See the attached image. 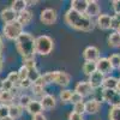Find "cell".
Segmentation results:
<instances>
[{
    "label": "cell",
    "mask_w": 120,
    "mask_h": 120,
    "mask_svg": "<svg viewBox=\"0 0 120 120\" xmlns=\"http://www.w3.org/2000/svg\"><path fill=\"white\" fill-rule=\"evenodd\" d=\"M65 22L68 26L79 31H91L94 29L93 18L88 17L85 13H79L70 8L65 13Z\"/></svg>",
    "instance_id": "1"
},
{
    "label": "cell",
    "mask_w": 120,
    "mask_h": 120,
    "mask_svg": "<svg viewBox=\"0 0 120 120\" xmlns=\"http://www.w3.org/2000/svg\"><path fill=\"white\" fill-rule=\"evenodd\" d=\"M16 48H17L18 53L23 56V59L34 56V54H35V38H34V36L30 33L23 31L21 34V36L16 40Z\"/></svg>",
    "instance_id": "2"
},
{
    "label": "cell",
    "mask_w": 120,
    "mask_h": 120,
    "mask_svg": "<svg viewBox=\"0 0 120 120\" xmlns=\"http://www.w3.org/2000/svg\"><path fill=\"white\" fill-rule=\"evenodd\" d=\"M54 42L53 40L47 36V35H41L35 38V53L40 55H48L53 51Z\"/></svg>",
    "instance_id": "3"
},
{
    "label": "cell",
    "mask_w": 120,
    "mask_h": 120,
    "mask_svg": "<svg viewBox=\"0 0 120 120\" xmlns=\"http://www.w3.org/2000/svg\"><path fill=\"white\" fill-rule=\"evenodd\" d=\"M3 33L5 35L6 38L8 40H16L21 36V34L23 33V26L19 24L17 21L12 22V23H7L4 25L3 28Z\"/></svg>",
    "instance_id": "4"
},
{
    "label": "cell",
    "mask_w": 120,
    "mask_h": 120,
    "mask_svg": "<svg viewBox=\"0 0 120 120\" xmlns=\"http://www.w3.org/2000/svg\"><path fill=\"white\" fill-rule=\"evenodd\" d=\"M102 98L112 107H120V93L115 89H103Z\"/></svg>",
    "instance_id": "5"
},
{
    "label": "cell",
    "mask_w": 120,
    "mask_h": 120,
    "mask_svg": "<svg viewBox=\"0 0 120 120\" xmlns=\"http://www.w3.org/2000/svg\"><path fill=\"white\" fill-rule=\"evenodd\" d=\"M40 19L43 24L47 25H52L56 22L58 19V13L54 8H45L43 11L40 15Z\"/></svg>",
    "instance_id": "6"
},
{
    "label": "cell",
    "mask_w": 120,
    "mask_h": 120,
    "mask_svg": "<svg viewBox=\"0 0 120 120\" xmlns=\"http://www.w3.org/2000/svg\"><path fill=\"white\" fill-rule=\"evenodd\" d=\"M83 56L85 59V61H94L96 63L100 59V51L98 48L95 46H89L84 49L83 52Z\"/></svg>",
    "instance_id": "7"
},
{
    "label": "cell",
    "mask_w": 120,
    "mask_h": 120,
    "mask_svg": "<svg viewBox=\"0 0 120 120\" xmlns=\"http://www.w3.org/2000/svg\"><path fill=\"white\" fill-rule=\"evenodd\" d=\"M96 68L98 72H101L103 75L111 73L113 71V67H112L111 61H109L108 58H100L96 61Z\"/></svg>",
    "instance_id": "8"
},
{
    "label": "cell",
    "mask_w": 120,
    "mask_h": 120,
    "mask_svg": "<svg viewBox=\"0 0 120 120\" xmlns=\"http://www.w3.org/2000/svg\"><path fill=\"white\" fill-rule=\"evenodd\" d=\"M75 91L77 94H79L82 97H85L94 91V88L89 84V82H79V83H77V85L75 88Z\"/></svg>",
    "instance_id": "9"
},
{
    "label": "cell",
    "mask_w": 120,
    "mask_h": 120,
    "mask_svg": "<svg viewBox=\"0 0 120 120\" xmlns=\"http://www.w3.org/2000/svg\"><path fill=\"white\" fill-rule=\"evenodd\" d=\"M103 81H105V75L101 73V72H98V71H96L93 75L89 76V81L88 82H89V84L91 85L94 89H96V88L102 86Z\"/></svg>",
    "instance_id": "10"
},
{
    "label": "cell",
    "mask_w": 120,
    "mask_h": 120,
    "mask_svg": "<svg viewBox=\"0 0 120 120\" xmlns=\"http://www.w3.org/2000/svg\"><path fill=\"white\" fill-rule=\"evenodd\" d=\"M55 72V78H54V83L60 85V86H67L71 81V77L68 73L63 72V71H54Z\"/></svg>",
    "instance_id": "11"
},
{
    "label": "cell",
    "mask_w": 120,
    "mask_h": 120,
    "mask_svg": "<svg viewBox=\"0 0 120 120\" xmlns=\"http://www.w3.org/2000/svg\"><path fill=\"white\" fill-rule=\"evenodd\" d=\"M0 17H1V19L5 22V24H7V23H12V22L17 21L18 15L13 11L11 7H6V8H4L3 11H1Z\"/></svg>",
    "instance_id": "12"
},
{
    "label": "cell",
    "mask_w": 120,
    "mask_h": 120,
    "mask_svg": "<svg viewBox=\"0 0 120 120\" xmlns=\"http://www.w3.org/2000/svg\"><path fill=\"white\" fill-rule=\"evenodd\" d=\"M40 102H41L43 109H46V111H51V109L55 108V106H56V100L51 94H46L41 100H40Z\"/></svg>",
    "instance_id": "13"
},
{
    "label": "cell",
    "mask_w": 120,
    "mask_h": 120,
    "mask_svg": "<svg viewBox=\"0 0 120 120\" xmlns=\"http://www.w3.org/2000/svg\"><path fill=\"white\" fill-rule=\"evenodd\" d=\"M85 15L90 18L93 17H98L100 15V5L96 0H89L88 1V7H86V11H85Z\"/></svg>",
    "instance_id": "14"
},
{
    "label": "cell",
    "mask_w": 120,
    "mask_h": 120,
    "mask_svg": "<svg viewBox=\"0 0 120 120\" xmlns=\"http://www.w3.org/2000/svg\"><path fill=\"white\" fill-rule=\"evenodd\" d=\"M111 24H112V17L109 15H98L97 17V25L100 29L102 30H108L111 29Z\"/></svg>",
    "instance_id": "15"
},
{
    "label": "cell",
    "mask_w": 120,
    "mask_h": 120,
    "mask_svg": "<svg viewBox=\"0 0 120 120\" xmlns=\"http://www.w3.org/2000/svg\"><path fill=\"white\" fill-rule=\"evenodd\" d=\"M100 108H101V103H100L96 98L89 100L85 102V113L88 114H96L98 113Z\"/></svg>",
    "instance_id": "16"
},
{
    "label": "cell",
    "mask_w": 120,
    "mask_h": 120,
    "mask_svg": "<svg viewBox=\"0 0 120 120\" xmlns=\"http://www.w3.org/2000/svg\"><path fill=\"white\" fill-rule=\"evenodd\" d=\"M33 21V12L29 11V10H25V11L18 13V17H17V22L21 24L23 28L25 25H29V23Z\"/></svg>",
    "instance_id": "17"
},
{
    "label": "cell",
    "mask_w": 120,
    "mask_h": 120,
    "mask_svg": "<svg viewBox=\"0 0 120 120\" xmlns=\"http://www.w3.org/2000/svg\"><path fill=\"white\" fill-rule=\"evenodd\" d=\"M25 109H26V112H28L29 114H31V115L34 116V115H36V114L42 113L43 107H42V105H41V102H40V101H37V100H33V101L29 103V106H28Z\"/></svg>",
    "instance_id": "18"
},
{
    "label": "cell",
    "mask_w": 120,
    "mask_h": 120,
    "mask_svg": "<svg viewBox=\"0 0 120 120\" xmlns=\"http://www.w3.org/2000/svg\"><path fill=\"white\" fill-rule=\"evenodd\" d=\"M88 7V1L86 0H72L71 1V8L76 12L79 13H85Z\"/></svg>",
    "instance_id": "19"
},
{
    "label": "cell",
    "mask_w": 120,
    "mask_h": 120,
    "mask_svg": "<svg viewBox=\"0 0 120 120\" xmlns=\"http://www.w3.org/2000/svg\"><path fill=\"white\" fill-rule=\"evenodd\" d=\"M15 95L12 91H4L0 90V105H6V106H11L13 102Z\"/></svg>",
    "instance_id": "20"
},
{
    "label": "cell",
    "mask_w": 120,
    "mask_h": 120,
    "mask_svg": "<svg viewBox=\"0 0 120 120\" xmlns=\"http://www.w3.org/2000/svg\"><path fill=\"white\" fill-rule=\"evenodd\" d=\"M10 107V116H11L13 120L21 118L22 114H23V108L19 106V105H16V103H12Z\"/></svg>",
    "instance_id": "21"
},
{
    "label": "cell",
    "mask_w": 120,
    "mask_h": 120,
    "mask_svg": "<svg viewBox=\"0 0 120 120\" xmlns=\"http://www.w3.org/2000/svg\"><path fill=\"white\" fill-rule=\"evenodd\" d=\"M11 8L18 15V13H21V12H23V11L26 10V1L25 0H15V1L12 3Z\"/></svg>",
    "instance_id": "22"
},
{
    "label": "cell",
    "mask_w": 120,
    "mask_h": 120,
    "mask_svg": "<svg viewBox=\"0 0 120 120\" xmlns=\"http://www.w3.org/2000/svg\"><path fill=\"white\" fill-rule=\"evenodd\" d=\"M108 45H109V47H113V48L120 47V34L118 31H114L108 37Z\"/></svg>",
    "instance_id": "23"
},
{
    "label": "cell",
    "mask_w": 120,
    "mask_h": 120,
    "mask_svg": "<svg viewBox=\"0 0 120 120\" xmlns=\"http://www.w3.org/2000/svg\"><path fill=\"white\" fill-rule=\"evenodd\" d=\"M97 71V68H96V63L94 61H85L84 65H83V72L86 75V76H90V75H93L94 72Z\"/></svg>",
    "instance_id": "24"
},
{
    "label": "cell",
    "mask_w": 120,
    "mask_h": 120,
    "mask_svg": "<svg viewBox=\"0 0 120 120\" xmlns=\"http://www.w3.org/2000/svg\"><path fill=\"white\" fill-rule=\"evenodd\" d=\"M116 82L118 79L114 78V77H106L105 81H103V84H102V88L103 89H115L116 88Z\"/></svg>",
    "instance_id": "25"
},
{
    "label": "cell",
    "mask_w": 120,
    "mask_h": 120,
    "mask_svg": "<svg viewBox=\"0 0 120 120\" xmlns=\"http://www.w3.org/2000/svg\"><path fill=\"white\" fill-rule=\"evenodd\" d=\"M31 101H33L31 96L28 95V94H23V95L19 96V98H18V105L21 106L22 108H26Z\"/></svg>",
    "instance_id": "26"
},
{
    "label": "cell",
    "mask_w": 120,
    "mask_h": 120,
    "mask_svg": "<svg viewBox=\"0 0 120 120\" xmlns=\"http://www.w3.org/2000/svg\"><path fill=\"white\" fill-rule=\"evenodd\" d=\"M7 79L15 85V88H18V89H19V83H21V79H19V77H18V72H16V71L10 72L8 76H7Z\"/></svg>",
    "instance_id": "27"
},
{
    "label": "cell",
    "mask_w": 120,
    "mask_h": 120,
    "mask_svg": "<svg viewBox=\"0 0 120 120\" xmlns=\"http://www.w3.org/2000/svg\"><path fill=\"white\" fill-rule=\"evenodd\" d=\"M73 91L72 90H68V89H65V90H61L59 94V97L61 100V102H70V100H71V96H72Z\"/></svg>",
    "instance_id": "28"
},
{
    "label": "cell",
    "mask_w": 120,
    "mask_h": 120,
    "mask_svg": "<svg viewBox=\"0 0 120 120\" xmlns=\"http://www.w3.org/2000/svg\"><path fill=\"white\" fill-rule=\"evenodd\" d=\"M109 59V61H111V65H112V67H113V70L114 68H120V54H118V53H114V54H112L111 56L108 58Z\"/></svg>",
    "instance_id": "29"
},
{
    "label": "cell",
    "mask_w": 120,
    "mask_h": 120,
    "mask_svg": "<svg viewBox=\"0 0 120 120\" xmlns=\"http://www.w3.org/2000/svg\"><path fill=\"white\" fill-rule=\"evenodd\" d=\"M109 120H120V107H112L109 111Z\"/></svg>",
    "instance_id": "30"
},
{
    "label": "cell",
    "mask_w": 120,
    "mask_h": 120,
    "mask_svg": "<svg viewBox=\"0 0 120 120\" xmlns=\"http://www.w3.org/2000/svg\"><path fill=\"white\" fill-rule=\"evenodd\" d=\"M111 29H113L114 31H118L120 29V13H116L112 17V24H111Z\"/></svg>",
    "instance_id": "31"
},
{
    "label": "cell",
    "mask_w": 120,
    "mask_h": 120,
    "mask_svg": "<svg viewBox=\"0 0 120 120\" xmlns=\"http://www.w3.org/2000/svg\"><path fill=\"white\" fill-rule=\"evenodd\" d=\"M23 66H25L28 70H31V68H36V64H35V58H24L23 59Z\"/></svg>",
    "instance_id": "32"
},
{
    "label": "cell",
    "mask_w": 120,
    "mask_h": 120,
    "mask_svg": "<svg viewBox=\"0 0 120 120\" xmlns=\"http://www.w3.org/2000/svg\"><path fill=\"white\" fill-rule=\"evenodd\" d=\"M13 89H15V85L7 78L1 81V90H4V91H12Z\"/></svg>",
    "instance_id": "33"
},
{
    "label": "cell",
    "mask_w": 120,
    "mask_h": 120,
    "mask_svg": "<svg viewBox=\"0 0 120 120\" xmlns=\"http://www.w3.org/2000/svg\"><path fill=\"white\" fill-rule=\"evenodd\" d=\"M72 112L83 115V113H85V102L82 101V102H79V103L73 105V111H72Z\"/></svg>",
    "instance_id": "34"
},
{
    "label": "cell",
    "mask_w": 120,
    "mask_h": 120,
    "mask_svg": "<svg viewBox=\"0 0 120 120\" xmlns=\"http://www.w3.org/2000/svg\"><path fill=\"white\" fill-rule=\"evenodd\" d=\"M17 72H18V77H19L21 81H24V79H28L29 78V70L25 66H22Z\"/></svg>",
    "instance_id": "35"
},
{
    "label": "cell",
    "mask_w": 120,
    "mask_h": 120,
    "mask_svg": "<svg viewBox=\"0 0 120 120\" xmlns=\"http://www.w3.org/2000/svg\"><path fill=\"white\" fill-rule=\"evenodd\" d=\"M10 116V107L6 105H0V120Z\"/></svg>",
    "instance_id": "36"
},
{
    "label": "cell",
    "mask_w": 120,
    "mask_h": 120,
    "mask_svg": "<svg viewBox=\"0 0 120 120\" xmlns=\"http://www.w3.org/2000/svg\"><path fill=\"white\" fill-rule=\"evenodd\" d=\"M31 90H33V94H34V95H36V96H41V98L46 95L45 88H42V86H37V85H34V84H33Z\"/></svg>",
    "instance_id": "37"
},
{
    "label": "cell",
    "mask_w": 120,
    "mask_h": 120,
    "mask_svg": "<svg viewBox=\"0 0 120 120\" xmlns=\"http://www.w3.org/2000/svg\"><path fill=\"white\" fill-rule=\"evenodd\" d=\"M43 79L46 84H49V83H54V78H55V72H47L45 75H42Z\"/></svg>",
    "instance_id": "38"
},
{
    "label": "cell",
    "mask_w": 120,
    "mask_h": 120,
    "mask_svg": "<svg viewBox=\"0 0 120 120\" xmlns=\"http://www.w3.org/2000/svg\"><path fill=\"white\" fill-rule=\"evenodd\" d=\"M34 84V82L31 81V79H24V81H21V83H19V89H29L31 88Z\"/></svg>",
    "instance_id": "39"
},
{
    "label": "cell",
    "mask_w": 120,
    "mask_h": 120,
    "mask_svg": "<svg viewBox=\"0 0 120 120\" xmlns=\"http://www.w3.org/2000/svg\"><path fill=\"white\" fill-rule=\"evenodd\" d=\"M83 101V97L79 95V94H77L76 91H73V94H72V96H71V100H70V102H72L73 105H76V103H79V102H82Z\"/></svg>",
    "instance_id": "40"
},
{
    "label": "cell",
    "mask_w": 120,
    "mask_h": 120,
    "mask_svg": "<svg viewBox=\"0 0 120 120\" xmlns=\"http://www.w3.org/2000/svg\"><path fill=\"white\" fill-rule=\"evenodd\" d=\"M34 85H37V86H42V88H45L47 84H46V82H45V79H43V77H42V75L40 76L36 81L34 82Z\"/></svg>",
    "instance_id": "41"
},
{
    "label": "cell",
    "mask_w": 120,
    "mask_h": 120,
    "mask_svg": "<svg viewBox=\"0 0 120 120\" xmlns=\"http://www.w3.org/2000/svg\"><path fill=\"white\" fill-rule=\"evenodd\" d=\"M68 120H83V115L75 113V112H71L68 115Z\"/></svg>",
    "instance_id": "42"
},
{
    "label": "cell",
    "mask_w": 120,
    "mask_h": 120,
    "mask_svg": "<svg viewBox=\"0 0 120 120\" xmlns=\"http://www.w3.org/2000/svg\"><path fill=\"white\" fill-rule=\"evenodd\" d=\"M112 7L114 10L115 15L120 13V0H114V1H112Z\"/></svg>",
    "instance_id": "43"
},
{
    "label": "cell",
    "mask_w": 120,
    "mask_h": 120,
    "mask_svg": "<svg viewBox=\"0 0 120 120\" xmlns=\"http://www.w3.org/2000/svg\"><path fill=\"white\" fill-rule=\"evenodd\" d=\"M33 120H47V118L43 115V113H40L33 116Z\"/></svg>",
    "instance_id": "44"
},
{
    "label": "cell",
    "mask_w": 120,
    "mask_h": 120,
    "mask_svg": "<svg viewBox=\"0 0 120 120\" xmlns=\"http://www.w3.org/2000/svg\"><path fill=\"white\" fill-rule=\"evenodd\" d=\"M3 66H4V59H3L1 53H0V72L3 71Z\"/></svg>",
    "instance_id": "45"
},
{
    "label": "cell",
    "mask_w": 120,
    "mask_h": 120,
    "mask_svg": "<svg viewBox=\"0 0 120 120\" xmlns=\"http://www.w3.org/2000/svg\"><path fill=\"white\" fill-rule=\"evenodd\" d=\"M38 1H26V6H34V5H36Z\"/></svg>",
    "instance_id": "46"
},
{
    "label": "cell",
    "mask_w": 120,
    "mask_h": 120,
    "mask_svg": "<svg viewBox=\"0 0 120 120\" xmlns=\"http://www.w3.org/2000/svg\"><path fill=\"white\" fill-rule=\"evenodd\" d=\"M115 90L120 93V78L118 79V82H116V88H115Z\"/></svg>",
    "instance_id": "47"
},
{
    "label": "cell",
    "mask_w": 120,
    "mask_h": 120,
    "mask_svg": "<svg viewBox=\"0 0 120 120\" xmlns=\"http://www.w3.org/2000/svg\"><path fill=\"white\" fill-rule=\"evenodd\" d=\"M3 47H4V45H3V40H1V36H0V53H1V51H3Z\"/></svg>",
    "instance_id": "48"
},
{
    "label": "cell",
    "mask_w": 120,
    "mask_h": 120,
    "mask_svg": "<svg viewBox=\"0 0 120 120\" xmlns=\"http://www.w3.org/2000/svg\"><path fill=\"white\" fill-rule=\"evenodd\" d=\"M3 120H13L11 116H7V118H5V119H3Z\"/></svg>",
    "instance_id": "49"
},
{
    "label": "cell",
    "mask_w": 120,
    "mask_h": 120,
    "mask_svg": "<svg viewBox=\"0 0 120 120\" xmlns=\"http://www.w3.org/2000/svg\"><path fill=\"white\" fill-rule=\"evenodd\" d=\"M118 33H119V34H120V29H119V30H118Z\"/></svg>",
    "instance_id": "50"
},
{
    "label": "cell",
    "mask_w": 120,
    "mask_h": 120,
    "mask_svg": "<svg viewBox=\"0 0 120 120\" xmlns=\"http://www.w3.org/2000/svg\"><path fill=\"white\" fill-rule=\"evenodd\" d=\"M119 70H120V68H119Z\"/></svg>",
    "instance_id": "51"
}]
</instances>
